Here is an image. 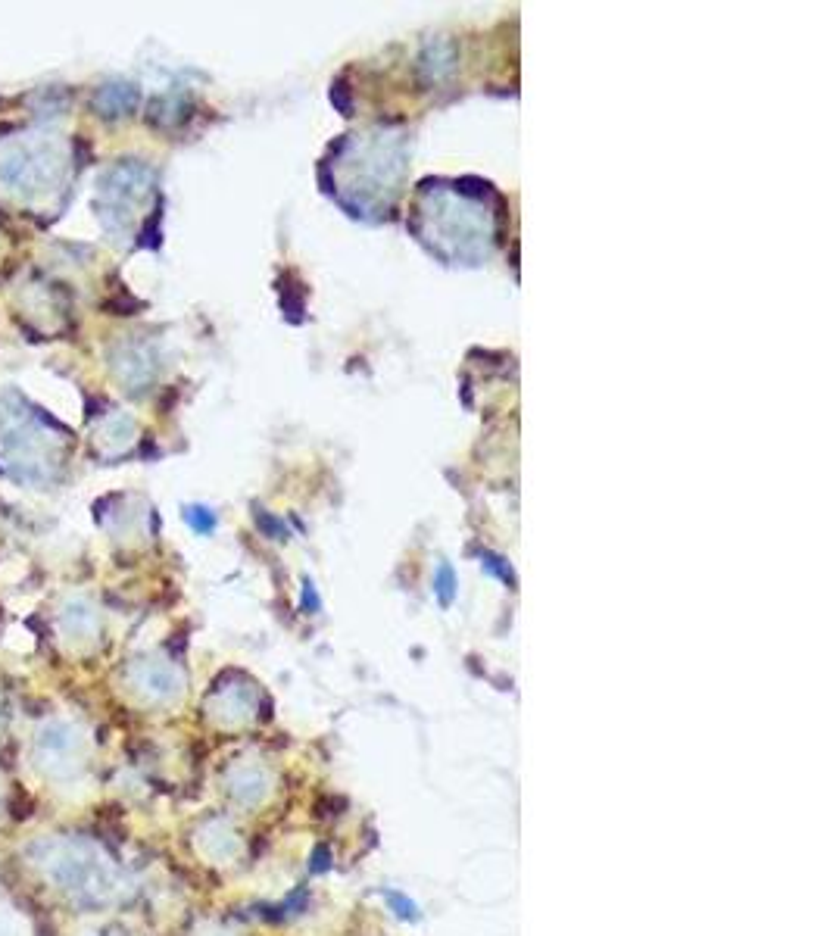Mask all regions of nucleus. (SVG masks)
Segmentation results:
<instances>
[{
  "mask_svg": "<svg viewBox=\"0 0 833 936\" xmlns=\"http://www.w3.org/2000/svg\"><path fill=\"white\" fill-rule=\"evenodd\" d=\"M381 896H384V902L390 905V912H394L400 921H409V924H415L422 918V912H419V905H415L406 893H400V890H381Z\"/></svg>",
  "mask_w": 833,
  "mask_h": 936,
  "instance_id": "7ed1b4c3",
  "label": "nucleus"
},
{
  "mask_svg": "<svg viewBox=\"0 0 833 936\" xmlns=\"http://www.w3.org/2000/svg\"><path fill=\"white\" fill-rule=\"evenodd\" d=\"M228 793L234 802L241 805H256L263 802L266 793H269V777L259 765H247V768H238L228 774Z\"/></svg>",
  "mask_w": 833,
  "mask_h": 936,
  "instance_id": "f03ea898",
  "label": "nucleus"
},
{
  "mask_svg": "<svg viewBox=\"0 0 833 936\" xmlns=\"http://www.w3.org/2000/svg\"><path fill=\"white\" fill-rule=\"evenodd\" d=\"M188 518H191V522H194L200 531H210V528H213V515H210V518H203V515H197V509H191V512H188Z\"/></svg>",
  "mask_w": 833,
  "mask_h": 936,
  "instance_id": "0eeeda50",
  "label": "nucleus"
},
{
  "mask_svg": "<svg viewBox=\"0 0 833 936\" xmlns=\"http://www.w3.org/2000/svg\"><path fill=\"white\" fill-rule=\"evenodd\" d=\"M434 590H437L440 603H444V606L453 603V596H456V578H453V568H450V565L440 568V575H437V581H434Z\"/></svg>",
  "mask_w": 833,
  "mask_h": 936,
  "instance_id": "20e7f679",
  "label": "nucleus"
},
{
  "mask_svg": "<svg viewBox=\"0 0 833 936\" xmlns=\"http://www.w3.org/2000/svg\"><path fill=\"white\" fill-rule=\"evenodd\" d=\"M47 877H54L60 890H66L78 902L100 905L116 890L113 868L103 862V855L91 843L63 840L47 846Z\"/></svg>",
  "mask_w": 833,
  "mask_h": 936,
  "instance_id": "f257e3e1",
  "label": "nucleus"
},
{
  "mask_svg": "<svg viewBox=\"0 0 833 936\" xmlns=\"http://www.w3.org/2000/svg\"><path fill=\"white\" fill-rule=\"evenodd\" d=\"M303 606H306V609H312V612L319 609V596H316V590H312V584H309V581L303 584Z\"/></svg>",
  "mask_w": 833,
  "mask_h": 936,
  "instance_id": "423d86ee",
  "label": "nucleus"
},
{
  "mask_svg": "<svg viewBox=\"0 0 833 936\" xmlns=\"http://www.w3.org/2000/svg\"><path fill=\"white\" fill-rule=\"evenodd\" d=\"M325 858H328V849H325V846H319V849H316V855H312V874H325V871H328V862H325Z\"/></svg>",
  "mask_w": 833,
  "mask_h": 936,
  "instance_id": "39448f33",
  "label": "nucleus"
}]
</instances>
